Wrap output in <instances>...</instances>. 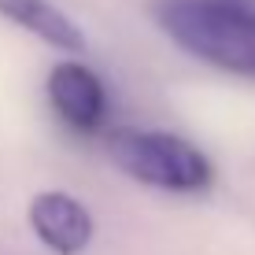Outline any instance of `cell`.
Here are the masks:
<instances>
[{
    "label": "cell",
    "instance_id": "obj_1",
    "mask_svg": "<svg viewBox=\"0 0 255 255\" xmlns=\"http://www.w3.org/2000/svg\"><path fill=\"white\" fill-rule=\"evenodd\" d=\"M155 19L185 52L255 78V11L233 0H159Z\"/></svg>",
    "mask_w": 255,
    "mask_h": 255
},
{
    "label": "cell",
    "instance_id": "obj_2",
    "mask_svg": "<svg viewBox=\"0 0 255 255\" xmlns=\"http://www.w3.org/2000/svg\"><path fill=\"white\" fill-rule=\"evenodd\" d=\"M108 152L119 170L152 189L196 192L211 181V163L189 140L159 129H119L108 137Z\"/></svg>",
    "mask_w": 255,
    "mask_h": 255
},
{
    "label": "cell",
    "instance_id": "obj_3",
    "mask_svg": "<svg viewBox=\"0 0 255 255\" xmlns=\"http://www.w3.org/2000/svg\"><path fill=\"white\" fill-rule=\"evenodd\" d=\"M48 100L56 115L78 133H93L108 119V93L104 82L82 63H59L48 74Z\"/></svg>",
    "mask_w": 255,
    "mask_h": 255
},
{
    "label": "cell",
    "instance_id": "obj_4",
    "mask_svg": "<svg viewBox=\"0 0 255 255\" xmlns=\"http://www.w3.org/2000/svg\"><path fill=\"white\" fill-rule=\"evenodd\" d=\"M30 226L41 237V244L56 255H78L93 241L89 211L67 192H41L30 204Z\"/></svg>",
    "mask_w": 255,
    "mask_h": 255
},
{
    "label": "cell",
    "instance_id": "obj_5",
    "mask_svg": "<svg viewBox=\"0 0 255 255\" xmlns=\"http://www.w3.org/2000/svg\"><path fill=\"white\" fill-rule=\"evenodd\" d=\"M0 15L11 19L15 26L30 30L33 37H41L52 48L63 52H82V30L59 11L52 0H0Z\"/></svg>",
    "mask_w": 255,
    "mask_h": 255
}]
</instances>
